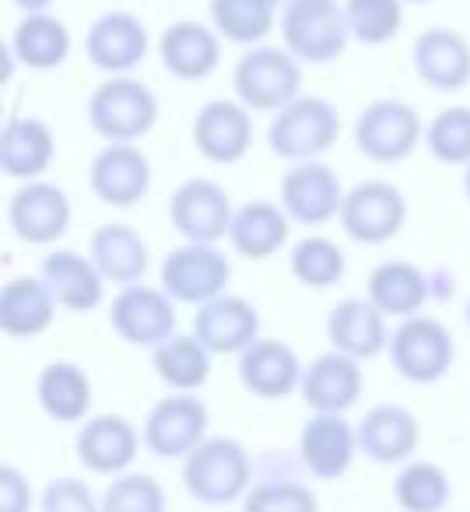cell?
Returning <instances> with one entry per match:
<instances>
[{
	"instance_id": "obj_43",
	"label": "cell",
	"mask_w": 470,
	"mask_h": 512,
	"mask_svg": "<svg viewBox=\"0 0 470 512\" xmlns=\"http://www.w3.org/2000/svg\"><path fill=\"white\" fill-rule=\"evenodd\" d=\"M39 512H102V498L81 477H57L39 495Z\"/></svg>"
},
{
	"instance_id": "obj_20",
	"label": "cell",
	"mask_w": 470,
	"mask_h": 512,
	"mask_svg": "<svg viewBox=\"0 0 470 512\" xmlns=\"http://www.w3.org/2000/svg\"><path fill=\"white\" fill-rule=\"evenodd\" d=\"M141 442L144 435H137V428L123 414H95V418L81 421L74 449H78V460L92 474L120 477L137 460Z\"/></svg>"
},
{
	"instance_id": "obj_1",
	"label": "cell",
	"mask_w": 470,
	"mask_h": 512,
	"mask_svg": "<svg viewBox=\"0 0 470 512\" xmlns=\"http://www.w3.org/2000/svg\"><path fill=\"white\" fill-rule=\"evenodd\" d=\"M253 477L257 463L232 435H207L183 460V488L204 505L243 502L246 491L253 488Z\"/></svg>"
},
{
	"instance_id": "obj_11",
	"label": "cell",
	"mask_w": 470,
	"mask_h": 512,
	"mask_svg": "<svg viewBox=\"0 0 470 512\" xmlns=\"http://www.w3.org/2000/svg\"><path fill=\"white\" fill-rule=\"evenodd\" d=\"M109 327L134 348H151L176 337V302L165 288L127 285L109 302Z\"/></svg>"
},
{
	"instance_id": "obj_34",
	"label": "cell",
	"mask_w": 470,
	"mask_h": 512,
	"mask_svg": "<svg viewBox=\"0 0 470 512\" xmlns=\"http://www.w3.org/2000/svg\"><path fill=\"white\" fill-rule=\"evenodd\" d=\"M8 50L29 71H57L71 57V32L50 11H36L15 25Z\"/></svg>"
},
{
	"instance_id": "obj_8",
	"label": "cell",
	"mask_w": 470,
	"mask_h": 512,
	"mask_svg": "<svg viewBox=\"0 0 470 512\" xmlns=\"http://www.w3.org/2000/svg\"><path fill=\"white\" fill-rule=\"evenodd\" d=\"M337 221H341L348 239L362 242V246H383V242L397 239L400 228H404L407 200L386 179H365V183L351 186L344 193Z\"/></svg>"
},
{
	"instance_id": "obj_46",
	"label": "cell",
	"mask_w": 470,
	"mask_h": 512,
	"mask_svg": "<svg viewBox=\"0 0 470 512\" xmlns=\"http://www.w3.org/2000/svg\"><path fill=\"white\" fill-rule=\"evenodd\" d=\"M463 193H467V200H470V165H467V172H463Z\"/></svg>"
},
{
	"instance_id": "obj_24",
	"label": "cell",
	"mask_w": 470,
	"mask_h": 512,
	"mask_svg": "<svg viewBox=\"0 0 470 512\" xmlns=\"http://www.w3.org/2000/svg\"><path fill=\"white\" fill-rule=\"evenodd\" d=\"M39 278L50 285L53 299L60 309L71 313H92L106 299V285L102 271L95 267L92 256H81L74 249H53L39 260Z\"/></svg>"
},
{
	"instance_id": "obj_5",
	"label": "cell",
	"mask_w": 470,
	"mask_h": 512,
	"mask_svg": "<svg viewBox=\"0 0 470 512\" xmlns=\"http://www.w3.org/2000/svg\"><path fill=\"white\" fill-rule=\"evenodd\" d=\"M232 88L250 113H278L302 95V64L285 46H250L235 60Z\"/></svg>"
},
{
	"instance_id": "obj_4",
	"label": "cell",
	"mask_w": 470,
	"mask_h": 512,
	"mask_svg": "<svg viewBox=\"0 0 470 512\" xmlns=\"http://www.w3.org/2000/svg\"><path fill=\"white\" fill-rule=\"evenodd\" d=\"M88 123L106 144H137L158 123V95L144 81L109 78L88 99Z\"/></svg>"
},
{
	"instance_id": "obj_6",
	"label": "cell",
	"mask_w": 470,
	"mask_h": 512,
	"mask_svg": "<svg viewBox=\"0 0 470 512\" xmlns=\"http://www.w3.org/2000/svg\"><path fill=\"white\" fill-rule=\"evenodd\" d=\"M456 358V341L449 334V327L435 316H411L400 320V327L390 334V362L397 369V376H404L407 383L432 386L453 369Z\"/></svg>"
},
{
	"instance_id": "obj_49",
	"label": "cell",
	"mask_w": 470,
	"mask_h": 512,
	"mask_svg": "<svg viewBox=\"0 0 470 512\" xmlns=\"http://www.w3.org/2000/svg\"><path fill=\"white\" fill-rule=\"evenodd\" d=\"M467 327H470V302H467Z\"/></svg>"
},
{
	"instance_id": "obj_36",
	"label": "cell",
	"mask_w": 470,
	"mask_h": 512,
	"mask_svg": "<svg viewBox=\"0 0 470 512\" xmlns=\"http://www.w3.org/2000/svg\"><path fill=\"white\" fill-rule=\"evenodd\" d=\"M278 8L271 0H211V25L221 39L239 46H260L274 32Z\"/></svg>"
},
{
	"instance_id": "obj_19",
	"label": "cell",
	"mask_w": 470,
	"mask_h": 512,
	"mask_svg": "<svg viewBox=\"0 0 470 512\" xmlns=\"http://www.w3.org/2000/svg\"><path fill=\"white\" fill-rule=\"evenodd\" d=\"M193 337L211 355H243L253 341H260V313L253 302L239 295H218L193 313Z\"/></svg>"
},
{
	"instance_id": "obj_39",
	"label": "cell",
	"mask_w": 470,
	"mask_h": 512,
	"mask_svg": "<svg viewBox=\"0 0 470 512\" xmlns=\"http://www.w3.org/2000/svg\"><path fill=\"white\" fill-rule=\"evenodd\" d=\"M344 22L355 43L383 46L404 25V0H344Z\"/></svg>"
},
{
	"instance_id": "obj_40",
	"label": "cell",
	"mask_w": 470,
	"mask_h": 512,
	"mask_svg": "<svg viewBox=\"0 0 470 512\" xmlns=\"http://www.w3.org/2000/svg\"><path fill=\"white\" fill-rule=\"evenodd\" d=\"M425 148L442 165H470V106H446L425 127Z\"/></svg>"
},
{
	"instance_id": "obj_7",
	"label": "cell",
	"mask_w": 470,
	"mask_h": 512,
	"mask_svg": "<svg viewBox=\"0 0 470 512\" xmlns=\"http://www.w3.org/2000/svg\"><path fill=\"white\" fill-rule=\"evenodd\" d=\"M425 141V123L407 102L376 99L362 109L355 120V148L369 162L393 165L414 155V148Z\"/></svg>"
},
{
	"instance_id": "obj_23",
	"label": "cell",
	"mask_w": 470,
	"mask_h": 512,
	"mask_svg": "<svg viewBox=\"0 0 470 512\" xmlns=\"http://www.w3.org/2000/svg\"><path fill=\"white\" fill-rule=\"evenodd\" d=\"M306 365L299 362L295 348H288L278 337H260L239 355V383L260 400L292 397L302 386Z\"/></svg>"
},
{
	"instance_id": "obj_33",
	"label": "cell",
	"mask_w": 470,
	"mask_h": 512,
	"mask_svg": "<svg viewBox=\"0 0 470 512\" xmlns=\"http://www.w3.org/2000/svg\"><path fill=\"white\" fill-rule=\"evenodd\" d=\"M36 397L46 418L60 425H78V421H88V411H92V379L81 365L60 358L39 372Z\"/></svg>"
},
{
	"instance_id": "obj_42",
	"label": "cell",
	"mask_w": 470,
	"mask_h": 512,
	"mask_svg": "<svg viewBox=\"0 0 470 512\" xmlns=\"http://www.w3.org/2000/svg\"><path fill=\"white\" fill-rule=\"evenodd\" d=\"M169 495L151 474H120L102 491V512H165Z\"/></svg>"
},
{
	"instance_id": "obj_10",
	"label": "cell",
	"mask_w": 470,
	"mask_h": 512,
	"mask_svg": "<svg viewBox=\"0 0 470 512\" xmlns=\"http://www.w3.org/2000/svg\"><path fill=\"white\" fill-rule=\"evenodd\" d=\"M232 218L235 207L228 190L207 176L183 179L169 197V221L186 242L218 246L221 239H228Z\"/></svg>"
},
{
	"instance_id": "obj_18",
	"label": "cell",
	"mask_w": 470,
	"mask_h": 512,
	"mask_svg": "<svg viewBox=\"0 0 470 512\" xmlns=\"http://www.w3.org/2000/svg\"><path fill=\"white\" fill-rule=\"evenodd\" d=\"M358 456V428L344 414H313L299 432V463L316 481H341Z\"/></svg>"
},
{
	"instance_id": "obj_14",
	"label": "cell",
	"mask_w": 470,
	"mask_h": 512,
	"mask_svg": "<svg viewBox=\"0 0 470 512\" xmlns=\"http://www.w3.org/2000/svg\"><path fill=\"white\" fill-rule=\"evenodd\" d=\"M341 204H344L341 179L320 158L316 162H295L285 172V179H281V207L299 225L309 228L327 225V221L341 218Z\"/></svg>"
},
{
	"instance_id": "obj_25",
	"label": "cell",
	"mask_w": 470,
	"mask_h": 512,
	"mask_svg": "<svg viewBox=\"0 0 470 512\" xmlns=\"http://www.w3.org/2000/svg\"><path fill=\"white\" fill-rule=\"evenodd\" d=\"M414 74L432 92H460L470 85V43L456 29H425L411 46Z\"/></svg>"
},
{
	"instance_id": "obj_13",
	"label": "cell",
	"mask_w": 470,
	"mask_h": 512,
	"mask_svg": "<svg viewBox=\"0 0 470 512\" xmlns=\"http://www.w3.org/2000/svg\"><path fill=\"white\" fill-rule=\"evenodd\" d=\"M190 137L207 162L235 165L253 148V116L239 99H211L193 116Z\"/></svg>"
},
{
	"instance_id": "obj_32",
	"label": "cell",
	"mask_w": 470,
	"mask_h": 512,
	"mask_svg": "<svg viewBox=\"0 0 470 512\" xmlns=\"http://www.w3.org/2000/svg\"><path fill=\"white\" fill-rule=\"evenodd\" d=\"M288 232H292V218L285 207L271 204V200H250V204L235 207L228 242L246 260H267L285 246Z\"/></svg>"
},
{
	"instance_id": "obj_35",
	"label": "cell",
	"mask_w": 470,
	"mask_h": 512,
	"mask_svg": "<svg viewBox=\"0 0 470 512\" xmlns=\"http://www.w3.org/2000/svg\"><path fill=\"white\" fill-rule=\"evenodd\" d=\"M151 365L172 393H193L211 376V351L193 334H176L151 351Z\"/></svg>"
},
{
	"instance_id": "obj_29",
	"label": "cell",
	"mask_w": 470,
	"mask_h": 512,
	"mask_svg": "<svg viewBox=\"0 0 470 512\" xmlns=\"http://www.w3.org/2000/svg\"><path fill=\"white\" fill-rule=\"evenodd\" d=\"M57 155V137L39 116H11L0 134V169L4 176L22 179H43V172L53 165Z\"/></svg>"
},
{
	"instance_id": "obj_38",
	"label": "cell",
	"mask_w": 470,
	"mask_h": 512,
	"mask_svg": "<svg viewBox=\"0 0 470 512\" xmlns=\"http://www.w3.org/2000/svg\"><path fill=\"white\" fill-rule=\"evenodd\" d=\"M288 271L306 288H330L348 271V256H344V249L337 246L334 239H327V235H306V239L292 246Z\"/></svg>"
},
{
	"instance_id": "obj_26",
	"label": "cell",
	"mask_w": 470,
	"mask_h": 512,
	"mask_svg": "<svg viewBox=\"0 0 470 512\" xmlns=\"http://www.w3.org/2000/svg\"><path fill=\"white\" fill-rule=\"evenodd\" d=\"M158 57L162 67L179 81H204L221 64V36L214 25L200 22H172L158 39Z\"/></svg>"
},
{
	"instance_id": "obj_27",
	"label": "cell",
	"mask_w": 470,
	"mask_h": 512,
	"mask_svg": "<svg viewBox=\"0 0 470 512\" xmlns=\"http://www.w3.org/2000/svg\"><path fill=\"white\" fill-rule=\"evenodd\" d=\"M57 299L39 274H18L0 288V330L11 341H32L57 320Z\"/></svg>"
},
{
	"instance_id": "obj_48",
	"label": "cell",
	"mask_w": 470,
	"mask_h": 512,
	"mask_svg": "<svg viewBox=\"0 0 470 512\" xmlns=\"http://www.w3.org/2000/svg\"><path fill=\"white\" fill-rule=\"evenodd\" d=\"M404 4H432V0H404Z\"/></svg>"
},
{
	"instance_id": "obj_22",
	"label": "cell",
	"mask_w": 470,
	"mask_h": 512,
	"mask_svg": "<svg viewBox=\"0 0 470 512\" xmlns=\"http://www.w3.org/2000/svg\"><path fill=\"white\" fill-rule=\"evenodd\" d=\"M358 453L365 460L390 467V463H411L414 449L421 442V425L407 407L376 404L358 421Z\"/></svg>"
},
{
	"instance_id": "obj_31",
	"label": "cell",
	"mask_w": 470,
	"mask_h": 512,
	"mask_svg": "<svg viewBox=\"0 0 470 512\" xmlns=\"http://www.w3.org/2000/svg\"><path fill=\"white\" fill-rule=\"evenodd\" d=\"M88 256L95 260V267L109 285H141L144 274H148V242L123 221L95 228L92 242H88Z\"/></svg>"
},
{
	"instance_id": "obj_45",
	"label": "cell",
	"mask_w": 470,
	"mask_h": 512,
	"mask_svg": "<svg viewBox=\"0 0 470 512\" xmlns=\"http://www.w3.org/2000/svg\"><path fill=\"white\" fill-rule=\"evenodd\" d=\"M15 8H22L25 15H36V11H50L53 0H11Z\"/></svg>"
},
{
	"instance_id": "obj_2",
	"label": "cell",
	"mask_w": 470,
	"mask_h": 512,
	"mask_svg": "<svg viewBox=\"0 0 470 512\" xmlns=\"http://www.w3.org/2000/svg\"><path fill=\"white\" fill-rule=\"evenodd\" d=\"M341 137V113L330 99L320 95H299L285 109L271 116L267 144L285 162H316L327 155Z\"/></svg>"
},
{
	"instance_id": "obj_15",
	"label": "cell",
	"mask_w": 470,
	"mask_h": 512,
	"mask_svg": "<svg viewBox=\"0 0 470 512\" xmlns=\"http://www.w3.org/2000/svg\"><path fill=\"white\" fill-rule=\"evenodd\" d=\"M8 225L29 246H50L71 228V197L50 179H32L11 193Z\"/></svg>"
},
{
	"instance_id": "obj_16",
	"label": "cell",
	"mask_w": 470,
	"mask_h": 512,
	"mask_svg": "<svg viewBox=\"0 0 470 512\" xmlns=\"http://www.w3.org/2000/svg\"><path fill=\"white\" fill-rule=\"evenodd\" d=\"M151 50V36L144 29V22L130 11H106L102 18H95L92 29L85 36V53L99 71H106L109 78H123L134 67L144 64Z\"/></svg>"
},
{
	"instance_id": "obj_37",
	"label": "cell",
	"mask_w": 470,
	"mask_h": 512,
	"mask_svg": "<svg viewBox=\"0 0 470 512\" xmlns=\"http://www.w3.org/2000/svg\"><path fill=\"white\" fill-rule=\"evenodd\" d=\"M449 474L432 460H411L393 481V498L404 512H442L449 505Z\"/></svg>"
},
{
	"instance_id": "obj_12",
	"label": "cell",
	"mask_w": 470,
	"mask_h": 512,
	"mask_svg": "<svg viewBox=\"0 0 470 512\" xmlns=\"http://www.w3.org/2000/svg\"><path fill=\"white\" fill-rule=\"evenodd\" d=\"M207 407L193 393H172L162 397L144 418V446L158 460H186L200 442L207 439Z\"/></svg>"
},
{
	"instance_id": "obj_9",
	"label": "cell",
	"mask_w": 470,
	"mask_h": 512,
	"mask_svg": "<svg viewBox=\"0 0 470 512\" xmlns=\"http://www.w3.org/2000/svg\"><path fill=\"white\" fill-rule=\"evenodd\" d=\"M228 281H232V260L207 242H183L162 260V288L172 295V302L204 306L225 295Z\"/></svg>"
},
{
	"instance_id": "obj_17",
	"label": "cell",
	"mask_w": 470,
	"mask_h": 512,
	"mask_svg": "<svg viewBox=\"0 0 470 512\" xmlns=\"http://www.w3.org/2000/svg\"><path fill=\"white\" fill-rule=\"evenodd\" d=\"M88 186L109 207H134L151 190V162L137 144H106L88 165Z\"/></svg>"
},
{
	"instance_id": "obj_28",
	"label": "cell",
	"mask_w": 470,
	"mask_h": 512,
	"mask_svg": "<svg viewBox=\"0 0 470 512\" xmlns=\"http://www.w3.org/2000/svg\"><path fill=\"white\" fill-rule=\"evenodd\" d=\"M365 299L383 316H397V320L421 316L428 299H435L432 271H421L407 260H386L369 274V295Z\"/></svg>"
},
{
	"instance_id": "obj_30",
	"label": "cell",
	"mask_w": 470,
	"mask_h": 512,
	"mask_svg": "<svg viewBox=\"0 0 470 512\" xmlns=\"http://www.w3.org/2000/svg\"><path fill=\"white\" fill-rule=\"evenodd\" d=\"M327 337L334 351L351 355L358 362L383 355L390 348V334H386V316L372 306L369 299H344L330 309L327 316Z\"/></svg>"
},
{
	"instance_id": "obj_47",
	"label": "cell",
	"mask_w": 470,
	"mask_h": 512,
	"mask_svg": "<svg viewBox=\"0 0 470 512\" xmlns=\"http://www.w3.org/2000/svg\"><path fill=\"white\" fill-rule=\"evenodd\" d=\"M271 4H274V8H285V4H288V0H271Z\"/></svg>"
},
{
	"instance_id": "obj_21",
	"label": "cell",
	"mask_w": 470,
	"mask_h": 512,
	"mask_svg": "<svg viewBox=\"0 0 470 512\" xmlns=\"http://www.w3.org/2000/svg\"><path fill=\"white\" fill-rule=\"evenodd\" d=\"M365 390L362 362L341 351L316 355L302 372V400L313 407V414H344L358 404Z\"/></svg>"
},
{
	"instance_id": "obj_3",
	"label": "cell",
	"mask_w": 470,
	"mask_h": 512,
	"mask_svg": "<svg viewBox=\"0 0 470 512\" xmlns=\"http://www.w3.org/2000/svg\"><path fill=\"white\" fill-rule=\"evenodd\" d=\"M285 50L299 64H334L351 43L344 4L337 0H288L278 18Z\"/></svg>"
},
{
	"instance_id": "obj_41",
	"label": "cell",
	"mask_w": 470,
	"mask_h": 512,
	"mask_svg": "<svg viewBox=\"0 0 470 512\" xmlns=\"http://www.w3.org/2000/svg\"><path fill=\"white\" fill-rule=\"evenodd\" d=\"M243 512H320V502L295 477H257L243 498Z\"/></svg>"
},
{
	"instance_id": "obj_44",
	"label": "cell",
	"mask_w": 470,
	"mask_h": 512,
	"mask_svg": "<svg viewBox=\"0 0 470 512\" xmlns=\"http://www.w3.org/2000/svg\"><path fill=\"white\" fill-rule=\"evenodd\" d=\"M32 509V484L15 463L0 467V512H29Z\"/></svg>"
}]
</instances>
